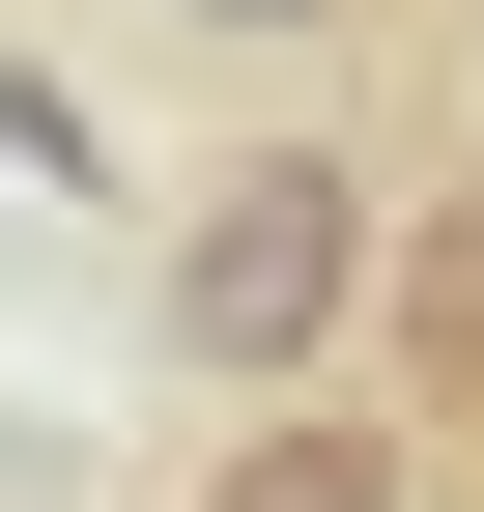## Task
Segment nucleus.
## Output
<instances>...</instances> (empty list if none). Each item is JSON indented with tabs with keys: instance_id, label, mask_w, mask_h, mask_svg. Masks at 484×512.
I'll list each match as a JSON object with an SVG mask.
<instances>
[{
	"instance_id": "5",
	"label": "nucleus",
	"mask_w": 484,
	"mask_h": 512,
	"mask_svg": "<svg viewBox=\"0 0 484 512\" xmlns=\"http://www.w3.org/2000/svg\"><path fill=\"white\" fill-rule=\"evenodd\" d=\"M0 171H86V86H29V57H0Z\"/></svg>"
},
{
	"instance_id": "2",
	"label": "nucleus",
	"mask_w": 484,
	"mask_h": 512,
	"mask_svg": "<svg viewBox=\"0 0 484 512\" xmlns=\"http://www.w3.org/2000/svg\"><path fill=\"white\" fill-rule=\"evenodd\" d=\"M171 512H428V427H399V399H257Z\"/></svg>"
},
{
	"instance_id": "4",
	"label": "nucleus",
	"mask_w": 484,
	"mask_h": 512,
	"mask_svg": "<svg viewBox=\"0 0 484 512\" xmlns=\"http://www.w3.org/2000/svg\"><path fill=\"white\" fill-rule=\"evenodd\" d=\"M371 0H200V57H342Z\"/></svg>"
},
{
	"instance_id": "3",
	"label": "nucleus",
	"mask_w": 484,
	"mask_h": 512,
	"mask_svg": "<svg viewBox=\"0 0 484 512\" xmlns=\"http://www.w3.org/2000/svg\"><path fill=\"white\" fill-rule=\"evenodd\" d=\"M371 342H399V399H484V200L399 228V313H371Z\"/></svg>"
},
{
	"instance_id": "1",
	"label": "nucleus",
	"mask_w": 484,
	"mask_h": 512,
	"mask_svg": "<svg viewBox=\"0 0 484 512\" xmlns=\"http://www.w3.org/2000/svg\"><path fill=\"white\" fill-rule=\"evenodd\" d=\"M143 313H171V370H200L228 427H257V399H342V342L399 313V200L342 143H228L200 200H171V285Z\"/></svg>"
}]
</instances>
